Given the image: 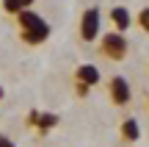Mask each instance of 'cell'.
<instances>
[{
    "mask_svg": "<svg viewBox=\"0 0 149 147\" xmlns=\"http://www.w3.org/2000/svg\"><path fill=\"white\" fill-rule=\"evenodd\" d=\"M17 28H19V39L25 44H31V47L42 44L44 39L50 36V25L31 8H22L19 14H17Z\"/></svg>",
    "mask_w": 149,
    "mask_h": 147,
    "instance_id": "1",
    "label": "cell"
},
{
    "mask_svg": "<svg viewBox=\"0 0 149 147\" xmlns=\"http://www.w3.org/2000/svg\"><path fill=\"white\" fill-rule=\"evenodd\" d=\"M97 42H100L97 47H100L102 58H108V61H124V58H127V53H130V42H127V36H124V33H119V31H108V33H102Z\"/></svg>",
    "mask_w": 149,
    "mask_h": 147,
    "instance_id": "2",
    "label": "cell"
},
{
    "mask_svg": "<svg viewBox=\"0 0 149 147\" xmlns=\"http://www.w3.org/2000/svg\"><path fill=\"white\" fill-rule=\"evenodd\" d=\"M100 28H102V11L97 8V6H88V8L80 14V39H83L86 44H94L97 39H100Z\"/></svg>",
    "mask_w": 149,
    "mask_h": 147,
    "instance_id": "3",
    "label": "cell"
},
{
    "mask_svg": "<svg viewBox=\"0 0 149 147\" xmlns=\"http://www.w3.org/2000/svg\"><path fill=\"white\" fill-rule=\"evenodd\" d=\"M74 92H77V97H86L88 94V89H94L97 83H100V70H97L94 64H77L74 67Z\"/></svg>",
    "mask_w": 149,
    "mask_h": 147,
    "instance_id": "4",
    "label": "cell"
},
{
    "mask_svg": "<svg viewBox=\"0 0 149 147\" xmlns=\"http://www.w3.org/2000/svg\"><path fill=\"white\" fill-rule=\"evenodd\" d=\"M108 97H111V103H113V106H119V108L130 106V100H133L130 81H127L124 75H113L111 81H108Z\"/></svg>",
    "mask_w": 149,
    "mask_h": 147,
    "instance_id": "5",
    "label": "cell"
},
{
    "mask_svg": "<svg viewBox=\"0 0 149 147\" xmlns=\"http://www.w3.org/2000/svg\"><path fill=\"white\" fill-rule=\"evenodd\" d=\"M111 22H113V31L124 33L130 25H133V14H130V8H124V6H113V8H111Z\"/></svg>",
    "mask_w": 149,
    "mask_h": 147,
    "instance_id": "6",
    "label": "cell"
},
{
    "mask_svg": "<svg viewBox=\"0 0 149 147\" xmlns=\"http://www.w3.org/2000/svg\"><path fill=\"white\" fill-rule=\"evenodd\" d=\"M119 136H122V142H127V144L138 142V139H141V125H138V120H135V117H127V120L119 125Z\"/></svg>",
    "mask_w": 149,
    "mask_h": 147,
    "instance_id": "7",
    "label": "cell"
},
{
    "mask_svg": "<svg viewBox=\"0 0 149 147\" xmlns=\"http://www.w3.org/2000/svg\"><path fill=\"white\" fill-rule=\"evenodd\" d=\"M36 125H39V131H42V133H47L50 128L58 125V117H55V114H39L36 117Z\"/></svg>",
    "mask_w": 149,
    "mask_h": 147,
    "instance_id": "8",
    "label": "cell"
},
{
    "mask_svg": "<svg viewBox=\"0 0 149 147\" xmlns=\"http://www.w3.org/2000/svg\"><path fill=\"white\" fill-rule=\"evenodd\" d=\"M135 25H138L144 33H149V6H146V8H141L138 14H135Z\"/></svg>",
    "mask_w": 149,
    "mask_h": 147,
    "instance_id": "9",
    "label": "cell"
},
{
    "mask_svg": "<svg viewBox=\"0 0 149 147\" xmlns=\"http://www.w3.org/2000/svg\"><path fill=\"white\" fill-rule=\"evenodd\" d=\"M0 6H3V11H8V14H19L25 6H22V0H0Z\"/></svg>",
    "mask_w": 149,
    "mask_h": 147,
    "instance_id": "10",
    "label": "cell"
},
{
    "mask_svg": "<svg viewBox=\"0 0 149 147\" xmlns=\"http://www.w3.org/2000/svg\"><path fill=\"white\" fill-rule=\"evenodd\" d=\"M0 147H17L14 142H11L8 136H3V133H0Z\"/></svg>",
    "mask_w": 149,
    "mask_h": 147,
    "instance_id": "11",
    "label": "cell"
},
{
    "mask_svg": "<svg viewBox=\"0 0 149 147\" xmlns=\"http://www.w3.org/2000/svg\"><path fill=\"white\" fill-rule=\"evenodd\" d=\"M33 3V0H22V6H25V8H28V6H31Z\"/></svg>",
    "mask_w": 149,
    "mask_h": 147,
    "instance_id": "12",
    "label": "cell"
},
{
    "mask_svg": "<svg viewBox=\"0 0 149 147\" xmlns=\"http://www.w3.org/2000/svg\"><path fill=\"white\" fill-rule=\"evenodd\" d=\"M3 97H6V89H3V86H0V100H3Z\"/></svg>",
    "mask_w": 149,
    "mask_h": 147,
    "instance_id": "13",
    "label": "cell"
},
{
    "mask_svg": "<svg viewBox=\"0 0 149 147\" xmlns=\"http://www.w3.org/2000/svg\"><path fill=\"white\" fill-rule=\"evenodd\" d=\"M146 106H149V94H146Z\"/></svg>",
    "mask_w": 149,
    "mask_h": 147,
    "instance_id": "14",
    "label": "cell"
}]
</instances>
